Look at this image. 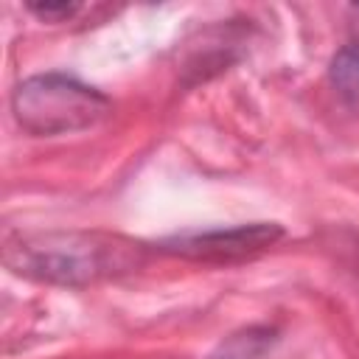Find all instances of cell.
I'll return each mask as SVG.
<instances>
[{"label": "cell", "mask_w": 359, "mask_h": 359, "mask_svg": "<svg viewBox=\"0 0 359 359\" xmlns=\"http://www.w3.org/2000/svg\"><path fill=\"white\" fill-rule=\"evenodd\" d=\"M269 331H258V328H250L244 334H236L230 337L224 345H222V353H216L213 359H255L266 345H269Z\"/></svg>", "instance_id": "5b68a950"}, {"label": "cell", "mask_w": 359, "mask_h": 359, "mask_svg": "<svg viewBox=\"0 0 359 359\" xmlns=\"http://www.w3.org/2000/svg\"><path fill=\"white\" fill-rule=\"evenodd\" d=\"M140 244L101 233H45L8 247V264L31 278L90 283L129 272L140 264Z\"/></svg>", "instance_id": "6da1fadb"}, {"label": "cell", "mask_w": 359, "mask_h": 359, "mask_svg": "<svg viewBox=\"0 0 359 359\" xmlns=\"http://www.w3.org/2000/svg\"><path fill=\"white\" fill-rule=\"evenodd\" d=\"M28 8L42 20H65V17H70L76 11L73 3H31Z\"/></svg>", "instance_id": "8992f818"}, {"label": "cell", "mask_w": 359, "mask_h": 359, "mask_svg": "<svg viewBox=\"0 0 359 359\" xmlns=\"http://www.w3.org/2000/svg\"><path fill=\"white\" fill-rule=\"evenodd\" d=\"M280 238L278 224H247V227H230V230H210V233H191L177 236L165 241L171 252L188 255V258H241L250 252H258Z\"/></svg>", "instance_id": "3957f363"}, {"label": "cell", "mask_w": 359, "mask_h": 359, "mask_svg": "<svg viewBox=\"0 0 359 359\" xmlns=\"http://www.w3.org/2000/svg\"><path fill=\"white\" fill-rule=\"evenodd\" d=\"M331 81L342 98L359 101V42L342 48L331 62Z\"/></svg>", "instance_id": "277c9868"}, {"label": "cell", "mask_w": 359, "mask_h": 359, "mask_svg": "<svg viewBox=\"0 0 359 359\" xmlns=\"http://www.w3.org/2000/svg\"><path fill=\"white\" fill-rule=\"evenodd\" d=\"M11 109L22 129L34 135H62L93 126L107 115L109 101L76 79L48 73L22 81L14 90Z\"/></svg>", "instance_id": "7a4b0ae2"}]
</instances>
